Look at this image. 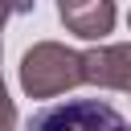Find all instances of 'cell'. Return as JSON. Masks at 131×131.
Here are the masks:
<instances>
[{
	"mask_svg": "<svg viewBox=\"0 0 131 131\" xmlns=\"http://www.w3.org/2000/svg\"><path fill=\"white\" fill-rule=\"evenodd\" d=\"M33 127H61V131H94V127H123V115L98 98H74L61 106H45L33 115Z\"/></svg>",
	"mask_w": 131,
	"mask_h": 131,
	"instance_id": "obj_3",
	"label": "cell"
},
{
	"mask_svg": "<svg viewBox=\"0 0 131 131\" xmlns=\"http://www.w3.org/2000/svg\"><path fill=\"white\" fill-rule=\"evenodd\" d=\"M66 33L82 37V41H102L111 29H115V0H74L66 8H57Z\"/></svg>",
	"mask_w": 131,
	"mask_h": 131,
	"instance_id": "obj_4",
	"label": "cell"
},
{
	"mask_svg": "<svg viewBox=\"0 0 131 131\" xmlns=\"http://www.w3.org/2000/svg\"><path fill=\"white\" fill-rule=\"evenodd\" d=\"M8 127H16V106H12L8 90H4V78H0V131H8Z\"/></svg>",
	"mask_w": 131,
	"mask_h": 131,
	"instance_id": "obj_5",
	"label": "cell"
},
{
	"mask_svg": "<svg viewBox=\"0 0 131 131\" xmlns=\"http://www.w3.org/2000/svg\"><path fill=\"white\" fill-rule=\"evenodd\" d=\"M82 82L131 94V41H111V45L98 41V45H90L82 53Z\"/></svg>",
	"mask_w": 131,
	"mask_h": 131,
	"instance_id": "obj_2",
	"label": "cell"
},
{
	"mask_svg": "<svg viewBox=\"0 0 131 131\" xmlns=\"http://www.w3.org/2000/svg\"><path fill=\"white\" fill-rule=\"evenodd\" d=\"M82 86V53L61 41H37L20 57V90L29 98H57Z\"/></svg>",
	"mask_w": 131,
	"mask_h": 131,
	"instance_id": "obj_1",
	"label": "cell"
},
{
	"mask_svg": "<svg viewBox=\"0 0 131 131\" xmlns=\"http://www.w3.org/2000/svg\"><path fill=\"white\" fill-rule=\"evenodd\" d=\"M33 4H37V0H0V33H4L8 16H16V12H33Z\"/></svg>",
	"mask_w": 131,
	"mask_h": 131,
	"instance_id": "obj_6",
	"label": "cell"
},
{
	"mask_svg": "<svg viewBox=\"0 0 131 131\" xmlns=\"http://www.w3.org/2000/svg\"><path fill=\"white\" fill-rule=\"evenodd\" d=\"M127 25H131V12H127Z\"/></svg>",
	"mask_w": 131,
	"mask_h": 131,
	"instance_id": "obj_7",
	"label": "cell"
}]
</instances>
